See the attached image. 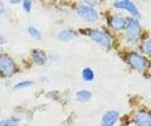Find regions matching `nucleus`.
Wrapping results in <instances>:
<instances>
[{"instance_id":"nucleus-1","label":"nucleus","mask_w":151,"mask_h":126,"mask_svg":"<svg viewBox=\"0 0 151 126\" xmlns=\"http://www.w3.org/2000/svg\"><path fill=\"white\" fill-rule=\"evenodd\" d=\"M79 35H84L93 42L94 44L101 47L105 50H112L117 47V38L116 34H113L111 30H108L105 25H98V27H82L78 28Z\"/></svg>"},{"instance_id":"nucleus-2","label":"nucleus","mask_w":151,"mask_h":126,"mask_svg":"<svg viewBox=\"0 0 151 126\" xmlns=\"http://www.w3.org/2000/svg\"><path fill=\"white\" fill-rule=\"evenodd\" d=\"M146 35H147V32L145 30L141 19L134 17H127L126 25L124 30L117 35V38L122 42L124 48H136Z\"/></svg>"},{"instance_id":"nucleus-3","label":"nucleus","mask_w":151,"mask_h":126,"mask_svg":"<svg viewBox=\"0 0 151 126\" xmlns=\"http://www.w3.org/2000/svg\"><path fill=\"white\" fill-rule=\"evenodd\" d=\"M119 54L122 59V62L131 71L145 76L151 60L149 57H146L144 53H141L137 48H122L119 52Z\"/></svg>"},{"instance_id":"nucleus-4","label":"nucleus","mask_w":151,"mask_h":126,"mask_svg":"<svg viewBox=\"0 0 151 126\" xmlns=\"http://www.w3.org/2000/svg\"><path fill=\"white\" fill-rule=\"evenodd\" d=\"M73 10L74 14L86 24H98L101 22V12L98 10V6H92L88 4H84L81 1L73 3Z\"/></svg>"},{"instance_id":"nucleus-5","label":"nucleus","mask_w":151,"mask_h":126,"mask_svg":"<svg viewBox=\"0 0 151 126\" xmlns=\"http://www.w3.org/2000/svg\"><path fill=\"white\" fill-rule=\"evenodd\" d=\"M127 17L129 15H126L125 13L111 9V10L107 12L105 14V17H103V19H105V27L108 30H111L113 34L119 35L121 32L124 30V28L126 25Z\"/></svg>"},{"instance_id":"nucleus-6","label":"nucleus","mask_w":151,"mask_h":126,"mask_svg":"<svg viewBox=\"0 0 151 126\" xmlns=\"http://www.w3.org/2000/svg\"><path fill=\"white\" fill-rule=\"evenodd\" d=\"M111 9L122 12L127 14L129 17H134V18H137V19L142 18L140 8L134 0H112Z\"/></svg>"},{"instance_id":"nucleus-7","label":"nucleus","mask_w":151,"mask_h":126,"mask_svg":"<svg viewBox=\"0 0 151 126\" xmlns=\"http://www.w3.org/2000/svg\"><path fill=\"white\" fill-rule=\"evenodd\" d=\"M19 72V66L12 55L8 53H0V77L12 78Z\"/></svg>"},{"instance_id":"nucleus-8","label":"nucleus","mask_w":151,"mask_h":126,"mask_svg":"<svg viewBox=\"0 0 151 126\" xmlns=\"http://www.w3.org/2000/svg\"><path fill=\"white\" fill-rule=\"evenodd\" d=\"M131 124L136 126H151V109L141 107L135 110L130 116Z\"/></svg>"},{"instance_id":"nucleus-9","label":"nucleus","mask_w":151,"mask_h":126,"mask_svg":"<svg viewBox=\"0 0 151 126\" xmlns=\"http://www.w3.org/2000/svg\"><path fill=\"white\" fill-rule=\"evenodd\" d=\"M121 114L119 110H107L105 112L102 114L101 116V121L100 124L102 126H113V125H117L120 124V120H121Z\"/></svg>"},{"instance_id":"nucleus-10","label":"nucleus","mask_w":151,"mask_h":126,"mask_svg":"<svg viewBox=\"0 0 151 126\" xmlns=\"http://www.w3.org/2000/svg\"><path fill=\"white\" fill-rule=\"evenodd\" d=\"M29 59L33 64L35 66H45L47 63L49 62L48 60V53L45 50L40 49V48H34L30 50L29 54Z\"/></svg>"},{"instance_id":"nucleus-11","label":"nucleus","mask_w":151,"mask_h":126,"mask_svg":"<svg viewBox=\"0 0 151 126\" xmlns=\"http://www.w3.org/2000/svg\"><path fill=\"white\" fill-rule=\"evenodd\" d=\"M79 37V33L77 29H73V28H63L60 29L58 33L55 34V38L59 42H63V43H68V42H72L74 39H77Z\"/></svg>"},{"instance_id":"nucleus-12","label":"nucleus","mask_w":151,"mask_h":126,"mask_svg":"<svg viewBox=\"0 0 151 126\" xmlns=\"http://www.w3.org/2000/svg\"><path fill=\"white\" fill-rule=\"evenodd\" d=\"M136 48H137L141 53H144L146 57H149L151 59V34L147 33V35L140 42Z\"/></svg>"},{"instance_id":"nucleus-13","label":"nucleus","mask_w":151,"mask_h":126,"mask_svg":"<svg viewBox=\"0 0 151 126\" xmlns=\"http://www.w3.org/2000/svg\"><path fill=\"white\" fill-rule=\"evenodd\" d=\"M92 92L88 90V88H79L78 91H76L74 97L76 101L79 102V104H87L92 100Z\"/></svg>"},{"instance_id":"nucleus-14","label":"nucleus","mask_w":151,"mask_h":126,"mask_svg":"<svg viewBox=\"0 0 151 126\" xmlns=\"http://www.w3.org/2000/svg\"><path fill=\"white\" fill-rule=\"evenodd\" d=\"M81 80L86 83H91L96 80V72L91 67H84L81 72Z\"/></svg>"},{"instance_id":"nucleus-15","label":"nucleus","mask_w":151,"mask_h":126,"mask_svg":"<svg viewBox=\"0 0 151 126\" xmlns=\"http://www.w3.org/2000/svg\"><path fill=\"white\" fill-rule=\"evenodd\" d=\"M22 122L18 116H8V117L0 120V126H17Z\"/></svg>"},{"instance_id":"nucleus-16","label":"nucleus","mask_w":151,"mask_h":126,"mask_svg":"<svg viewBox=\"0 0 151 126\" xmlns=\"http://www.w3.org/2000/svg\"><path fill=\"white\" fill-rule=\"evenodd\" d=\"M32 86H34V81L33 80H24V81H19L17 83H14L13 90L20 91V90H25V88H30Z\"/></svg>"},{"instance_id":"nucleus-17","label":"nucleus","mask_w":151,"mask_h":126,"mask_svg":"<svg viewBox=\"0 0 151 126\" xmlns=\"http://www.w3.org/2000/svg\"><path fill=\"white\" fill-rule=\"evenodd\" d=\"M27 32H28V34L30 35L32 39H34V40H42V33H40V30L38 29L37 27L29 25V27H28V29H27Z\"/></svg>"},{"instance_id":"nucleus-18","label":"nucleus","mask_w":151,"mask_h":126,"mask_svg":"<svg viewBox=\"0 0 151 126\" xmlns=\"http://www.w3.org/2000/svg\"><path fill=\"white\" fill-rule=\"evenodd\" d=\"M33 0H22V3H20V5H22V9H23V12L27 13V14H29L32 10H33Z\"/></svg>"},{"instance_id":"nucleus-19","label":"nucleus","mask_w":151,"mask_h":126,"mask_svg":"<svg viewBox=\"0 0 151 126\" xmlns=\"http://www.w3.org/2000/svg\"><path fill=\"white\" fill-rule=\"evenodd\" d=\"M78 1L88 4V5H92V6H98L101 4V0H78Z\"/></svg>"},{"instance_id":"nucleus-20","label":"nucleus","mask_w":151,"mask_h":126,"mask_svg":"<svg viewBox=\"0 0 151 126\" xmlns=\"http://www.w3.org/2000/svg\"><path fill=\"white\" fill-rule=\"evenodd\" d=\"M6 13V6H5V3L3 0H0V15H4Z\"/></svg>"},{"instance_id":"nucleus-21","label":"nucleus","mask_w":151,"mask_h":126,"mask_svg":"<svg viewBox=\"0 0 151 126\" xmlns=\"http://www.w3.org/2000/svg\"><path fill=\"white\" fill-rule=\"evenodd\" d=\"M145 77H147V78H150V80H151V60H150L147 71H146V73H145Z\"/></svg>"},{"instance_id":"nucleus-22","label":"nucleus","mask_w":151,"mask_h":126,"mask_svg":"<svg viewBox=\"0 0 151 126\" xmlns=\"http://www.w3.org/2000/svg\"><path fill=\"white\" fill-rule=\"evenodd\" d=\"M9 3H10L12 5H18V4L22 3V0H9Z\"/></svg>"},{"instance_id":"nucleus-23","label":"nucleus","mask_w":151,"mask_h":126,"mask_svg":"<svg viewBox=\"0 0 151 126\" xmlns=\"http://www.w3.org/2000/svg\"><path fill=\"white\" fill-rule=\"evenodd\" d=\"M5 43H6V39H5V38H4V37H3V35H0V45H1V47H3L4 44H5Z\"/></svg>"},{"instance_id":"nucleus-24","label":"nucleus","mask_w":151,"mask_h":126,"mask_svg":"<svg viewBox=\"0 0 151 126\" xmlns=\"http://www.w3.org/2000/svg\"><path fill=\"white\" fill-rule=\"evenodd\" d=\"M1 52H3V47L0 45V53H1Z\"/></svg>"},{"instance_id":"nucleus-25","label":"nucleus","mask_w":151,"mask_h":126,"mask_svg":"<svg viewBox=\"0 0 151 126\" xmlns=\"http://www.w3.org/2000/svg\"><path fill=\"white\" fill-rule=\"evenodd\" d=\"M49 1H54V0H49Z\"/></svg>"},{"instance_id":"nucleus-26","label":"nucleus","mask_w":151,"mask_h":126,"mask_svg":"<svg viewBox=\"0 0 151 126\" xmlns=\"http://www.w3.org/2000/svg\"><path fill=\"white\" fill-rule=\"evenodd\" d=\"M0 23H1V20H0Z\"/></svg>"}]
</instances>
